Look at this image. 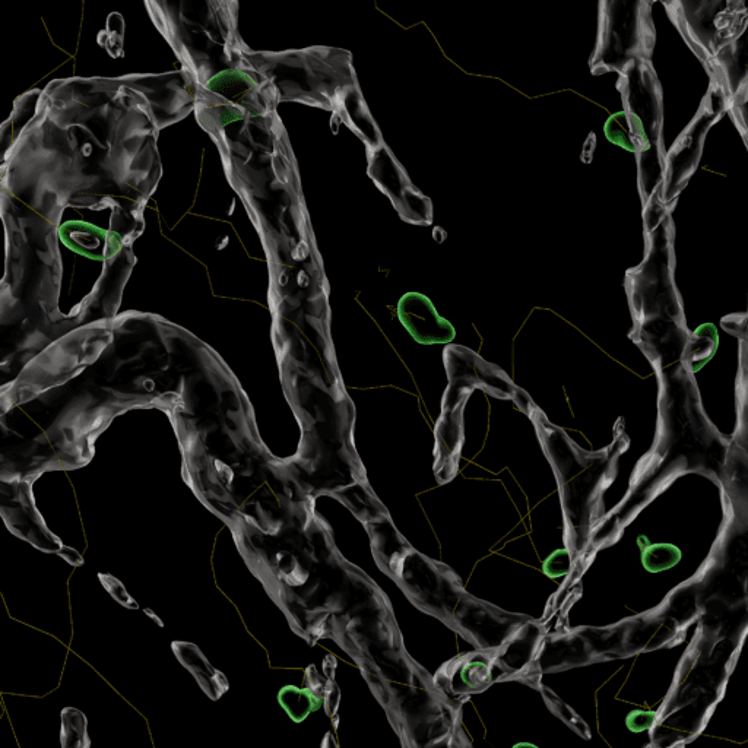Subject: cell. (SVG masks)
Segmentation results:
<instances>
[{
	"label": "cell",
	"instance_id": "1",
	"mask_svg": "<svg viewBox=\"0 0 748 748\" xmlns=\"http://www.w3.org/2000/svg\"><path fill=\"white\" fill-rule=\"evenodd\" d=\"M367 151L370 179L391 199L399 217L410 224H431L433 211L429 198L412 185L389 148L382 144Z\"/></svg>",
	"mask_w": 748,
	"mask_h": 748
},
{
	"label": "cell",
	"instance_id": "2",
	"mask_svg": "<svg viewBox=\"0 0 748 748\" xmlns=\"http://www.w3.org/2000/svg\"><path fill=\"white\" fill-rule=\"evenodd\" d=\"M399 319L421 344H445L455 337V329L439 316L430 299L420 293H408L399 300Z\"/></svg>",
	"mask_w": 748,
	"mask_h": 748
},
{
	"label": "cell",
	"instance_id": "3",
	"mask_svg": "<svg viewBox=\"0 0 748 748\" xmlns=\"http://www.w3.org/2000/svg\"><path fill=\"white\" fill-rule=\"evenodd\" d=\"M171 651L176 655L177 661L185 667L196 683L201 687L202 692L212 700L217 702L230 689L227 677L223 671L212 667L211 662L206 659L204 652L195 645V643L182 642L174 640L171 643Z\"/></svg>",
	"mask_w": 748,
	"mask_h": 748
},
{
	"label": "cell",
	"instance_id": "4",
	"mask_svg": "<svg viewBox=\"0 0 748 748\" xmlns=\"http://www.w3.org/2000/svg\"><path fill=\"white\" fill-rule=\"evenodd\" d=\"M459 659L461 665H456L455 661L445 665V668L452 670V677L461 675L462 684L456 693L483 692L490 684L491 665L496 659L488 654H468Z\"/></svg>",
	"mask_w": 748,
	"mask_h": 748
},
{
	"label": "cell",
	"instance_id": "5",
	"mask_svg": "<svg viewBox=\"0 0 748 748\" xmlns=\"http://www.w3.org/2000/svg\"><path fill=\"white\" fill-rule=\"evenodd\" d=\"M342 103H344L345 110H347L350 125L361 136L364 144L367 145V150L380 147L383 144L382 135L377 131L372 114L367 109L366 103H364L363 97H361L356 85L348 88L347 94L342 95Z\"/></svg>",
	"mask_w": 748,
	"mask_h": 748
},
{
	"label": "cell",
	"instance_id": "6",
	"mask_svg": "<svg viewBox=\"0 0 748 748\" xmlns=\"http://www.w3.org/2000/svg\"><path fill=\"white\" fill-rule=\"evenodd\" d=\"M278 703L294 722L300 724L312 712L319 711L323 700L307 689L296 686L282 687L278 693Z\"/></svg>",
	"mask_w": 748,
	"mask_h": 748
},
{
	"label": "cell",
	"instance_id": "7",
	"mask_svg": "<svg viewBox=\"0 0 748 748\" xmlns=\"http://www.w3.org/2000/svg\"><path fill=\"white\" fill-rule=\"evenodd\" d=\"M60 746L62 748H91L87 730V716L76 708H65L60 713Z\"/></svg>",
	"mask_w": 748,
	"mask_h": 748
},
{
	"label": "cell",
	"instance_id": "8",
	"mask_svg": "<svg viewBox=\"0 0 748 748\" xmlns=\"http://www.w3.org/2000/svg\"><path fill=\"white\" fill-rule=\"evenodd\" d=\"M339 700H341V693H339V687L335 683V678H328L326 680L325 694H323V705H325L326 715L334 721L335 727L338 724Z\"/></svg>",
	"mask_w": 748,
	"mask_h": 748
},
{
	"label": "cell",
	"instance_id": "9",
	"mask_svg": "<svg viewBox=\"0 0 748 748\" xmlns=\"http://www.w3.org/2000/svg\"><path fill=\"white\" fill-rule=\"evenodd\" d=\"M326 683H323L322 677L316 670L315 665H309L304 673V689L310 690L313 694L323 700Z\"/></svg>",
	"mask_w": 748,
	"mask_h": 748
},
{
	"label": "cell",
	"instance_id": "10",
	"mask_svg": "<svg viewBox=\"0 0 748 748\" xmlns=\"http://www.w3.org/2000/svg\"><path fill=\"white\" fill-rule=\"evenodd\" d=\"M335 670H337V659L332 655H328L323 661V673L326 678H335Z\"/></svg>",
	"mask_w": 748,
	"mask_h": 748
},
{
	"label": "cell",
	"instance_id": "11",
	"mask_svg": "<svg viewBox=\"0 0 748 748\" xmlns=\"http://www.w3.org/2000/svg\"><path fill=\"white\" fill-rule=\"evenodd\" d=\"M320 748H339L337 740H335L332 732H328V734L323 737L322 746H320Z\"/></svg>",
	"mask_w": 748,
	"mask_h": 748
},
{
	"label": "cell",
	"instance_id": "12",
	"mask_svg": "<svg viewBox=\"0 0 748 748\" xmlns=\"http://www.w3.org/2000/svg\"><path fill=\"white\" fill-rule=\"evenodd\" d=\"M513 748H538V747L534 746V744H531V743H518V744H515Z\"/></svg>",
	"mask_w": 748,
	"mask_h": 748
}]
</instances>
